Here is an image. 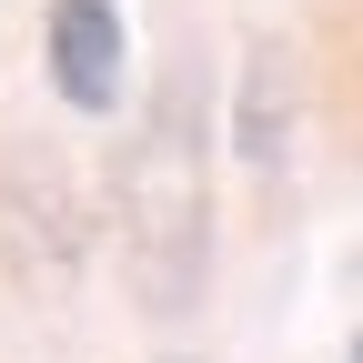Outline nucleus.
<instances>
[{"label": "nucleus", "mask_w": 363, "mask_h": 363, "mask_svg": "<svg viewBox=\"0 0 363 363\" xmlns=\"http://www.w3.org/2000/svg\"><path fill=\"white\" fill-rule=\"evenodd\" d=\"M111 222H121V283L142 313L182 323L212 283V131H202V91L192 61L162 81V101L111 162Z\"/></svg>", "instance_id": "f257e3e1"}, {"label": "nucleus", "mask_w": 363, "mask_h": 363, "mask_svg": "<svg viewBox=\"0 0 363 363\" xmlns=\"http://www.w3.org/2000/svg\"><path fill=\"white\" fill-rule=\"evenodd\" d=\"M293 142H303V51H293V30H252L242 81H233V162L252 182H283Z\"/></svg>", "instance_id": "f03ea898"}, {"label": "nucleus", "mask_w": 363, "mask_h": 363, "mask_svg": "<svg viewBox=\"0 0 363 363\" xmlns=\"http://www.w3.org/2000/svg\"><path fill=\"white\" fill-rule=\"evenodd\" d=\"M40 61H51V91L71 111L111 121L121 91H131V30H121V0H51L40 11Z\"/></svg>", "instance_id": "7ed1b4c3"}, {"label": "nucleus", "mask_w": 363, "mask_h": 363, "mask_svg": "<svg viewBox=\"0 0 363 363\" xmlns=\"http://www.w3.org/2000/svg\"><path fill=\"white\" fill-rule=\"evenodd\" d=\"M343 363H363V333H353V343H343Z\"/></svg>", "instance_id": "20e7f679"}, {"label": "nucleus", "mask_w": 363, "mask_h": 363, "mask_svg": "<svg viewBox=\"0 0 363 363\" xmlns=\"http://www.w3.org/2000/svg\"><path fill=\"white\" fill-rule=\"evenodd\" d=\"M162 363H202V353H162Z\"/></svg>", "instance_id": "39448f33"}]
</instances>
